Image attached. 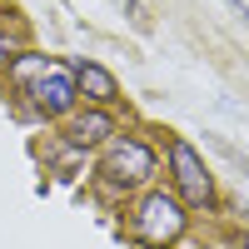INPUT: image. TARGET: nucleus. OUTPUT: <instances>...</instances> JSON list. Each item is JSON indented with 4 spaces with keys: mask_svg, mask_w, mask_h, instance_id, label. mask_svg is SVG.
I'll list each match as a JSON object with an SVG mask.
<instances>
[{
    "mask_svg": "<svg viewBox=\"0 0 249 249\" xmlns=\"http://www.w3.org/2000/svg\"><path fill=\"white\" fill-rule=\"evenodd\" d=\"M179 230H184L179 199H170V195H144V199H140V210H135V234L150 244V249L179 239Z\"/></svg>",
    "mask_w": 249,
    "mask_h": 249,
    "instance_id": "nucleus-1",
    "label": "nucleus"
},
{
    "mask_svg": "<svg viewBox=\"0 0 249 249\" xmlns=\"http://www.w3.org/2000/svg\"><path fill=\"white\" fill-rule=\"evenodd\" d=\"M100 175H105L110 190H135V184H144V179L155 175L150 144H140V140H120V144H110V155H105V164H100Z\"/></svg>",
    "mask_w": 249,
    "mask_h": 249,
    "instance_id": "nucleus-2",
    "label": "nucleus"
},
{
    "mask_svg": "<svg viewBox=\"0 0 249 249\" xmlns=\"http://www.w3.org/2000/svg\"><path fill=\"white\" fill-rule=\"evenodd\" d=\"M170 164H175V184H179L184 204H195V210L214 204V179H210L204 160H199V155H195L184 140H175V144H170Z\"/></svg>",
    "mask_w": 249,
    "mask_h": 249,
    "instance_id": "nucleus-3",
    "label": "nucleus"
},
{
    "mask_svg": "<svg viewBox=\"0 0 249 249\" xmlns=\"http://www.w3.org/2000/svg\"><path fill=\"white\" fill-rule=\"evenodd\" d=\"M30 100H35L40 115H65V110L75 105V75L45 65V70H40V80H35V90H30Z\"/></svg>",
    "mask_w": 249,
    "mask_h": 249,
    "instance_id": "nucleus-4",
    "label": "nucleus"
},
{
    "mask_svg": "<svg viewBox=\"0 0 249 249\" xmlns=\"http://www.w3.org/2000/svg\"><path fill=\"white\" fill-rule=\"evenodd\" d=\"M75 90L85 95V100H95V105H110V100L120 95L115 75L105 65H95V60H80V65H75Z\"/></svg>",
    "mask_w": 249,
    "mask_h": 249,
    "instance_id": "nucleus-5",
    "label": "nucleus"
},
{
    "mask_svg": "<svg viewBox=\"0 0 249 249\" xmlns=\"http://www.w3.org/2000/svg\"><path fill=\"white\" fill-rule=\"evenodd\" d=\"M115 130V120L110 115H100V110H90V115H80V120H70V130H65V140L70 144H80V150H85V144H100Z\"/></svg>",
    "mask_w": 249,
    "mask_h": 249,
    "instance_id": "nucleus-6",
    "label": "nucleus"
},
{
    "mask_svg": "<svg viewBox=\"0 0 249 249\" xmlns=\"http://www.w3.org/2000/svg\"><path fill=\"white\" fill-rule=\"evenodd\" d=\"M10 55H15V45H10V40H5V35H0V65H5V60H10Z\"/></svg>",
    "mask_w": 249,
    "mask_h": 249,
    "instance_id": "nucleus-7",
    "label": "nucleus"
},
{
    "mask_svg": "<svg viewBox=\"0 0 249 249\" xmlns=\"http://www.w3.org/2000/svg\"><path fill=\"white\" fill-rule=\"evenodd\" d=\"M115 5H124V10H140V5H135V0H115Z\"/></svg>",
    "mask_w": 249,
    "mask_h": 249,
    "instance_id": "nucleus-8",
    "label": "nucleus"
},
{
    "mask_svg": "<svg viewBox=\"0 0 249 249\" xmlns=\"http://www.w3.org/2000/svg\"><path fill=\"white\" fill-rule=\"evenodd\" d=\"M244 249H249V234H244Z\"/></svg>",
    "mask_w": 249,
    "mask_h": 249,
    "instance_id": "nucleus-9",
    "label": "nucleus"
},
{
    "mask_svg": "<svg viewBox=\"0 0 249 249\" xmlns=\"http://www.w3.org/2000/svg\"><path fill=\"white\" fill-rule=\"evenodd\" d=\"M230 5H239V0H230Z\"/></svg>",
    "mask_w": 249,
    "mask_h": 249,
    "instance_id": "nucleus-10",
    "label": "nucleus"
}]
</instances>
